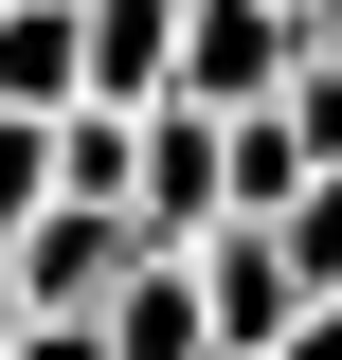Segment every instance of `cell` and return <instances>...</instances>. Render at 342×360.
Listing matches in <instances>:
<instances>
[{"instance_id": "1", "label": "cell", "mask_w": 342, "mask_h": 360, "mask_svg": "<svg viewBox=\"0 0 342 360\" xmlns=\"http://www.w3.org/2000/svg\"><path fill=\"white\" fill-rule=\"evenodd\" d=\"M127 252H144V217H127V198H72V180H54L37 217L0 234V307H37V324H90Z\"/></svg>"}, {"instance_id": "2", "label": "cell", "mask_w": 342, "mask_h": 360, "mask_svg": "<svg viewBox=\"0 0 342 360\" xmlns=\"http://www.w3.org/2000/svg\"><path fill=\"white\" fill-rule=\"evenodd\" d=\"M289 54H306V18H289V0H180L163 90H198V108H253V90H289Z\"/></svg>"}, {"instance_id": "3", "label": "cell", "mask_w": 342, "mask_h": 360, "mask_svg": "<svg viewBox=\"0 0 342 360\" xmlns=\"http://www.w3.org/2000/svg\"><path fill=\"white\" fill-rule=\"evenodd\" d=\"M127 217L144 234H216V108L198 90H144L127 108Z\"/></svg>"}, {"instance_id": "4", "label": "cell", "mask_w": 342, "mask_h": 360, "mask_svg": "<svg viewBox=\"0 0 342 360\" xmlns=\"http://www.w3.org/2000/svg\"><path fill=\"white\" fill-rule=\"evenodd\" d=\"M90 342H108V360H216V307H198V252H180V234H144V252L108 270V307H90Z\"/></svg>"}, {"instance_id": "5", "label": "cell", "mask_w": 342, "mask_h": 360, "mask_svg": "<svg viewBox=\"0 0 342 360\" xmlns=\"http://www.w3.org/2000/svg\"><path fill=\"white\" fill-rule=\"evenodd\" d=\"M180 252H198V307H216V342H289L306 270H289V234H270V217H216V234H180Z\"/></svg>"}, {"instance_id": "6", "label": "cell", "mask_w": 342, "mask_h": 360, "mask_svg": "<svg viewBox=\"0 0 342 360\" xmlns=\"http://www.w3.org/2000/svg\"><path fill=\"white\" fill-rule=\"evenodd\" d=\"M72 90H90V18H72V0H0V108L54 127Z\"/></svg>"}, {"instance_id": "7", "label": "cell", "mask_w": 342, "mask_h": 360, "mask_svg": "<svg viewBox=\"0 0 342 360\" xmlns=\"http://www.w3.org/2000/svg\"><path fill=\"white\" fill-rule=\"evenodd\" d=\"M90 18V90H108V108H144V90H163V54H180V0H72Z\"/></svg>"}, {"instance_id": "8", "label": "cell", "mask_w": 342, "mask_h": 360, "mask_svg": "<svg viewBox=\"0 0 342 360\" xmlns=\"http://www.w3.org/2000/svg\"><path fill=\"white\" fill-rule=\"evenodd\" d=\"M270 234H289V270H306V307H324V288H342V180L306 162L289 198H270Z\"/></svg>"}, {"instance_id": "9", "label": "cell", "mask_w": 342, "mask_h": 360, "mask_svg": "<svg viewBox=\"0 0 342 360\" xmlns=\"http://www.w3.org/2000/svg\"><path fill=\"white\" fill-rule=\"evenodd\" d=\"M270 108H289V127H306V162H342V54H324V37L289 54V90H270Z\"/></svg>"}, {"instance_id": "10", "label": "cell", "mask_w": 342, "mask_h": 360, "mask_svg": "<svg viewBox=\"0 0 342 360\" xmlns=\"http://www.w3.org/2000/svg\"><path fill=\"white\" fill-rule=\"evenodd\" d=\"M37 198H54V127H37V108H0V234L37 217Z\"/></svg>"}, {"instance_id": "11", "label": "cell", "mask_w": 342, "mask_h": 360, "mask_svg": "<svg viewBox=\"0 0 342 360\" xmlns=\"http://www.w3.org/2000/svg\"><path fill=\"white\" fill-rule=\"evenodd\" d=\"M0 360H108V342H90V324H37V307H18V324H0Z\"/></svg>"}, {"instance_id": "12", "label": "cell", "mask_w": 342, "mask_h": 360, "mask_svg": "<svg viewBox=\"0 0 342 360\" xmlns=\"http://www.w3.org/2000/svg\"><path fill=\"white\" fill-rule=\"evenodd\" d=\"M270 360H342V288H324V307H289V342H270Z\"/></svg>"}, {"instance_id": "13", "label": "cell", "mask_w": 342, "mask_h": 360, "mask_svg": "<svg viewBox=\"0 0 342 360\" xmlns=\"http://www.w3.org/2000/svg\"><path fill=\"white\" fill-rule=\"evenodd\" d=\"M0 324H18V307H0Z\"/></svg>"}, {"instance_id": "14", "label": "cell", "mask_w": 342, "mask_h": 360, "mask_svg": "<svg viewBox=\"0 0 342 360\" xmlns=\"http://www.w3.org/2000/svg\"><path fill=\"white\" fill-rule=\"evenodd\" d=\"M324 180H342V162H324Z\"/></svg>"}]
</instances>
